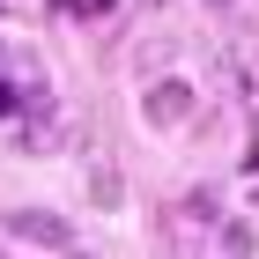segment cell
Returning <instances> with one entry per match:
<instances>
[{"label": "cell", "mask_w": 259, "mask_h": 259, "mask_svg": "<svg viewBox=\"0 0 259 259\" xmlns=\"http://www.w3.org/2000/svg\"><path fill=\"white\" fill-rule=\"evenodd\" d=\"M8 237H15V244H37V252H67V244H74V222L37 215V207H15V215H8Z\"/></svg>", "instance_id": "obj_1"}, {"label": "cell", "mask_w": 259, "mask_h": 259, "mask_svg": "<svg viewBox=\"0 0 259 259\" xmlns=\"http://www.w3.org/2000/svg\"><path fill=\"white\" fill-rule=\"evenodd\" d=\"M215 244H222V252H252L259 237H252V230H244V222H222V237H215Z\"/></svg>", "instance_id": "obj_3"}, {"label": "cell", "mask_w": 259, "mask_h": 259, "mask_svg": "<svg viewBox=\"0 0 259 259\" xmlns=\"http://www.w3.org/2000/svg\"><path fill=\"white\" fill-rule=\"evenodd\" d=\"M185 111H193V89H185V81H148V89H141V119L148 126H178Z\"/></svg>", "instance_id": "obj_2"}]
</instances>
